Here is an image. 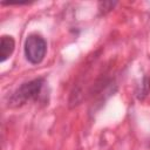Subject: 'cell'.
Here are the masks:
<instances>
[{"label": "cell", "mask_w": 150, "mask_h": 150, "mask_svg": "<svg viewBox=\"0 0 150 150\" xmlns=\"http://www.w3.org/2000/svg\"><path fill=\"white\" fill-rule=\"evenodd\" d=\"M45 80L42 77L32 80L29 82L23 83L11 97L9 103L12 107H20L25 103H27L28 101L32 100H36L38 96L41 93V89L43 87Z\"/></svg>", "instance_id": "1"}, {"label": "cell", "mask_w": 150, "mask_h": 150, "mask_svg": "<svg viewBox=\"0 0 150 150\" xmlns=\"http://www.w3.org/2000/svg\"><path fill=\"white\" fill-rule=\"evenodd\" d=\"M47 52V43L45 39L38 34H30L25 41V55L26 59L33 63H40Z\"/></svg>", "instance_id": "2"}, {"label": "cell", "mask_w": 150, "mask_h": 150, "mask_svg": "<svg viewBox=\"0 0 150 150\" xmlns=\"http://www.w3.org/2000/svg\"><path fill=\"white\" fill-rule=\"evenodd\" d=\"M15 47L14 39L9 35H2L1 36V42H0V61L4 62L6 61L13 53Z\"/></svg>", "instance_id": "3"}, {"label": "cell", "mask_w": 150, "mask_h": 150, "mask_svg": "<svg viewBox=\"0 0 150 150\" xmlns=\"http://www.w3.org/2000/svg\"><path fill=\"white\" fill-rule=\"evenodd\" d=\"M115 5H116V2H112V1H103V2H100L98 4V8H100L101 12L107 13L110 9H112Z\"/></svg>", "instance_id": "4"}]
</instances>
